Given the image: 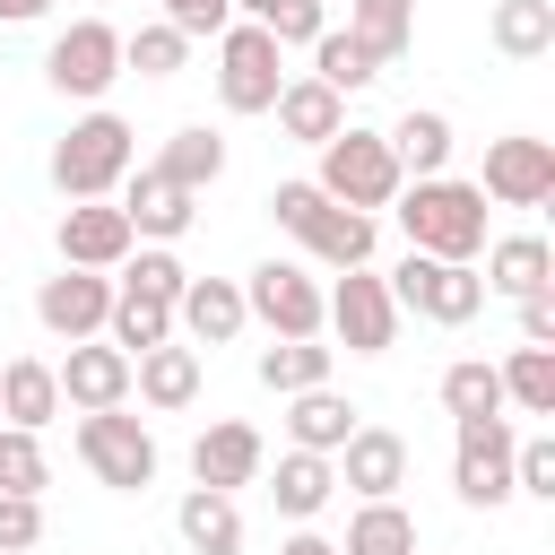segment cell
Masks as SVG:
<instances>
[{
  "mask_svg": "<svg viewBox=\"0 0 555 555\" xmlns=\"http://www.w3.org/2000/svg\"><path fill=\"white\" fill-rule=\"evenodd\" d=\"M104 338H113L121 356H147V347H165V338H173V304H156V295H130V286H113Z\"/></svg>",
  "mask_w": 555,
  "mask_h": 555,
  "instance_id": "obj_32",
  "label": "cell"
},
{
  "mask_svg": "<svg viewBox=\"0 0 555 555\" xmlns=\"http://www.w3.org/2000/svg\"><path fill=\"white\" fill-rule=\"evenodd\" d=\"M43 486H52L43 434H17V425H0V494H35V503H43Z\"/></svg>",
  "mask_w": 555,
  "mask_h": 555,
  "instance_id": "obj_39",
  "label": "cell"
},
{
  "mask_svg": "<svg viewBox=\"0 0 555 555\" xmlns=\"http://www.w3.org/2000/svg\"><path fill=\"white\" fill-rule=\"evenodd\" d=\"M269 9H278V0H234V17H251V26H269Z\"/></svg>",
  "mask_w": 555,
  "mask_h": 555,
  "instance_id": "obj_46",
  "label": "cell"
},
{
  "mask_svg": "<svg viewBox=\"0 0 555 555\" xmlns=\"http://www.w3.org/2000/svg\"><path fill=\"white\" fill-rule=\"evenodd\" d=\"M330 494H338V468H330L321 451H286V460L269 468V503H278L295 529H312V520L330 512Z\"/></svg>",
  "mask_w": 555,
  "mask_h": 555,
  "instance_id": "obj_25",
  "label": "cell"
},
{
  "mask_svg": "<svg viewBox=\"0 0 555 555\" xmlns=\"http://www.w3.org/2000/svg\"><path fill=\"white\" fill-rule=\"evenodd\" d=\"M52 382H61V408L95 416V408H121V399H130V356H121L113 338H78V347L52 364Z\"/></svg>",
  "mask_w": 555,
  "mask_h": 555,
  "instance_id": "obj_15",
  "label": "cell"
},
{
  "mask_svg": "<svg viewBox=\"0 0 555 555\" xmlns=\"http://www.w3.org/2000/svg\"><path fill=\"white\" fill-rule=\"evenodd\" d=\"M278 87H286V69H278L269 26L234 17V26L217 35V104H225V113H269V104H278Z\"/></svg>",
  "mask_w": 555,
  "mask_h": 555,
  "instance_id": "obj_9",
  "label": "cell"
},
{
  "mask_svg": "<svg viewBox=\"0 0 555 555\" xmlns=\"http://www.w3.org/2000/svg\"><path fill=\"white\" fill-rule=\"evenodd\" d=\"M78 460L95 468V486H113V494H139V486H156V468H165V451H156V434L139 425V416H121V408H95V416H78Z\"/></svg>",
  "mask_w": 555,
  "mask_h": 555,
  "instance_id": "obj_6",
  "label": "cell"
},
{
  "mask_svg": "<svg viewBox=\"0 0 555 555\" xmlns=\"http://www.w3.org/2000/svg\"><path fill=\"white\" fill-rule=\"evenodd\" d=\"M43 9H52V0H0V26H35Z\"/></svg>",
  "mask_w": 555,
  "mask_h": 555,
  "instance_id": "obj_45",
  "label": "cell"
},
{
  "mask_svg": "<svg viewBox=\"0 0 555 555\" xmlns=\"http://www.w3.org/2000/svg\"><path fill=\"white\" fill-rule=\"evenodd\" d=\"M43 78H52L61 95H78V104H104V87L121 78V26H113V17L61 26L52 52H43Z\"/></svg>",
  "mask_w": 555,
  "mask_h": 555,
  "instance_id": "obj_8",
  "label": "cell"
},
{
  "mask_svg": "<svg viewBox=\"0 0 555 555\" xmlns=\"http://www.w3.org/2000/svg\"><path fill=\"white\" fill-rule=\"evenodd\" d=\"M338 555H416V512L408 503H364L338 538Z\"/></svg>",
  "mask_w": 555,
  "mask_h": 555,
  "instance_id": "obj_35",
  "label": "cell"
},
{
  "mask_svg": "<svg viewBox=\"0 0 555 555\" xmlns=\"http://www.w3.org/2000/svg\"><path fill=\"white\" fill-rule=\"evenodd\" d=\"M330 364H338V347H321V338H269V347H260V390H278V399L321 390Z\"/></svg>",
  "mask_w": 555,
  "mask_h": 555,
  "instance_id": "obj_29",
  "label": "cell"
},
{
  "mask_svg": "<svg viewBox=\"0 0 555 555\" xmlns=\"http://www.w3.org/2000/svg\"><path fill=\"white\" fill-rule=\"evenodd\" d=\"M330 468H338L347 494H364V503H399V486H408V434H390V425H356V434L330 451Z\"/></svg>",
  "mask_w": 555,
  "mask_h": 555,
  "instance_id": "obj_13",
  "label": "cell"
},
{
  "mask_svg": "<svg viewBox=\"0 0 555 555\" xmlns=\"http://www.w3.org/2000/svg\"><path fill=\"white\" fill-rule=\"evenodd\" d=\"M278 555H338V538H321V529H295Z\"/></svg>",
  "mask_w": 555,
  "mask_h": 555,
  "instance_id": "obj_44",
  "label": "cell"
},
{
  "mask_svg": "<svg viewBox=\"0 0 555 555\" xmlns=\"http://www.w3.org/2000/svg\"><path fill=\"white\" fill-rule=\"evenodd\" d=\"M269 113H278V130H286L295 147H330V139L347 130V95H330L321 78H286Z\"/></svg>",
  "mask_w": 555,
  "mask_h": 555,
  "instance_id": "obj_21",
  "label": "cell"
},
{
  "mask_svg": "<svg viewBox=\"0 0 555 555\" xmlns=\"http://www.w3.org/2000/svg\"><path fill=\"white\" fill-rule=\"evenodd\" d=\"M494 373H503V408H520V416H555V347H512Z\"/></svg>",
  "mask_w": 555,
  "mask_h": 555,
  "instance_id": "obj_34",
  "label": "cell"
},
{
  "mask_svg": "<svg viewBox=\"0 0 555 555\" xmlns=\"http://www.w3.org/2000/svg\"><path fill=\"white\" fill-rule=\"evenodd\" d=\"M382 286H390L399 321L416 312V321H434V330H460V321L486 312V278H477V260H425V251H408Z\"/></svg>",
  "mask_w": 555,
  "mask_h": 555,
  "instance_id": "obj_4",
  "label": "cell"
},
{
  "mask_svg": "<svg viewBox=\"0 0 555 555\" xmlns=\"http://www.w3.org/2000/svg\"><path fill=\"white\" fill-rule=\"evenodd\" d=\"M304 78H321L330 95H356V87H373V78H382V61H373L347 26H321V43H312V69H304Z\"/></svg>",
  "mask_w": 555,
  "mask_h": 555,
  "instance_id": "obj_33",
  "label": "cell"
},
{
  "mask_svg": "<svg viewBox=\"0 0 555 555\" xmlns=\"http://www.w3.org/2000/svg\"><path fill=\"white\" fill-rule=\"evenodd\" d=\"M130 156H139V130L113 113V104H87L61 139H52V191L61 199H113L130 182Z\"/></svg>",
  "mask_w": 555,
  "mask_h": 555,
  "instance_id": "obj_2",
  "label": "cell"
},
{
  "mask_svg": "<svg viewBox=\"0 0 555 555\" xmlns=\"http://www.w3.org/2000/svg\"><path fill=\"white\" fill-rule=\"evenodd\" d=\"M477 260H486V269H477L486 295H512V304H520V295H546V286H555V251H546V234H494Z\"/></svg>",
  "mask_w": 555,
  "mask_h": 555,
  "instance_id": "obj_20",
  "label": "cell"
},
{
  "mask_svg": "<svg viewBox=\"0 0 555 555\" xmlns=\"http://www.w3.org/2000/svg\"><path fill=\"white\" fill-rule=\"evenodd\" d=\"M512 416H460L451 425V494L468 512H503L512 503Z\"/></svg>",
  "mask_w": 555,
  "mask_h": 555,
  "instance_id": "obj_7",
  "label": "cell"
},
{
  "mask_svg": "<svg viewBox=\"0 0 555 555\" xmlns=\"http://www.w3.org/2000/svg\"><path fill=\"white\" fill-rule=\"evenodd\" d=\"M156 173H165V182H182V191L199 199V191H208V182L225 173V139H217L208 121H182V130H173V139L156 147Z\"/></svg>",
  "mask_w": 555,
  "mask_h": 555,
  "instance_id": "obj_28",
  "label": "cell"
},
{
  "mask_svg": "<svg viewBox=\"0 0 555 555\" xmlns=\"http://www.w3.org/2000/svg\"><path fill=\"white\" fill-rule=\"evenodd\" d=\"M113 286H130V295H156V304H182V286H191V269L165 251V243H139L130 260H121V278Z\"/></svg>",
  "mask_w": 555,
  "mask_h": 555,
  "instance_id": "obj_38",
  "label": "cell"
},
{
  "mask_svg": "<svg viewBox=\"0 0 555 555\" xmlns=\"http://www.w3.org/2000/svg\"><path fill=\"white\" fill-rule=\"evenodd\" d=\"M243 321H251V312H243V286H234V278H191L182 304H173V330H182L191 347H234Z\"/></svg>",
  "mask_w": 555,
  "mask_h": 555,
  "instance_id": "obj_19",
  "label": "cell"
},
{
  "mask_svg": "<svg viewBox=\"0 0 555 555\" xmlns=\"http://www.w3.org/2000/svg\"><path fill=\"white\" fill-rule=\"evenodd\" d=\"M321 330H338L347 356H390V347H399V304H390L382 269H338V286H330V321H321Z\"/></svg>",
  "mask_w": 555,
  "mask_h": 555,
  "instance_id": "obj_10",
  "label": "cell"
},
{
  "mask_svg": "<svg viewBox=\"0 0 555 555\" xmlns=\"http://www.w3.org/2000/svg\"><path fill=\"white\" fill-rule=\"evenodd\" d=\"M347 35L390 69V61H408V43H416V0H347Z\"/></svg>",
  "mask_w": 555,
  "mask_h": 555,
  "instance_id": "obj_31",
  "label": "cell"
},
{
  "mask_svg": "<svg viewBox=\"0 0 555 555\" xmlns=\"http://www.w3.org/2000/svg\"><path fill=\"white\" fill-rule=\"evenodd\" d=\"M260 468H269V442H260V425H243V416H217V425L191 442V477H199L208 494L260 486Z\"/></svg>",
  "mask_w": 555,
  "mask_h": 555,
  "instance_id": "obj_16",
  "label": "cell"
},
{
  "mask_svg": "<svg viewBox=\"0 0 555 555\" xmlns=\"http://www.w3.org/2000/svg\"><path fill=\"white\" fill-rule=\"evenodd\" d=\"M486 35H494L503 61H546L555 52V0H494Z\"/></svg>",
  "mask_w": 555,
  "mask_h": 555,
  "instance_id": "obj_30",
  "label": "cell"
},
{
  "mask_svg": "<svg viewBox=\"0 0 555 555\" xmlns=\"http://www.w3.org/2000/svg\"><path fill=\"white\" fill-rule=\"evenodd\" d=\"M295 243L321 260V269H373V243H382V217H356V208H338V199H321L304 225H295Z\"/></svg>",
  "mask_w": 555,
  "mask_h": 555,
  "instance_id": "obj_18",
  "label": "cell"
},
{
  "mask_svg": "<svg viewBox=\"0 0 555 555\" xmlns=\"http://www.w3.org/2000/svg\"><path fill=\"white\" fill-rule=\"evenodd\" d=\"M243 312L269 330V338H321L330 321V286L304 269V260H260L243 278Z\"/></svg>",
  "mask_w": 555,
  "mask_h": 555,
  "instance_id": "obj_5",
  "label": "cell"
},
{
  "mask_svg": "<svg viewBox=\"0 0 555 555\" xmlns=\"http://www.w3.org/2000/svg\"><path fill=\"white\" fill-rule=\"evenodd\" d=\"M173 538H182L191 555H243V503L191 486V494L173 503Z\"/></svg>",
  "mask_w": 555,
  "mask_h": 555,
  "instance_id": "obj_26",
  "label": "cell"
},
{
  "mask_svg": "<svg viewBox=\"0 0 555 555\" xmlns=\"http://www.w3.org/2000/svg\"><path fill=\"white\" fill-rule=\"evenodd\" d=\"M520 347H555V286L520 295Z\"/></svg>",
  "mask_w": 555,
  "mask_h": 555,
  "instance_id": "obj_43",
  "label": "cell"
},
{
  "mask_svg": "<svg viewBox=\"0 0 555 555\" xmlns=\"http://www.w3.org/2000/svg\"><path fill=\"white\" fill-rule=\"evenodd\" d=\"M156 9H165V26H173L182 43H199V35L217 43V35L234 26V0H156Z\"/></svg>",
  "mask_w": 555,
  "mask_h": 555,
  "instance_id": "obj_41",
  "label": "cell"
},
{
  "mask_svg": "<svg viewBox=\"0 0 555 555\" xmlns=\"http://www.w3.org/2000/svg\"><path fill=\"white\" fill-rule=\"evenodd\" d=\"M130 390L147 399V408H191L199 399V347H182V338H165V347H147V356H130Z\"/></svg>",
  "mask_w": 555,
  "mask_h": 555,
  "instance_id": "obj_23",
  "label": "cell"
},
{
  "mask_svg": "<svg viewBox=\"0 0 555 555\" xmlns=\"http://www.w3.org/2000/svg\"><path fill=\"white\" fill-rule=\"evenodd\" d=\"M442 408H451V425H460V416H503V373H494L486 356L442 364Z\"/></svg>",
  "mask_w": 555,
  "mask_h": 555,
  "instance_id": "obj_36",
  "label": "cell"
},
{
  "mask_svg": "<svg viewBox=\"0 0 555 555\" xmlns=\"http://www.w3.org/2000/svg\"><path fill=\"white\" fill-rule=\"evenodd\" d=\"M182 61H191V43H182L165 17H147V26H130V35H121V69H139V78H173Z\"/></svg>",
  "mask_w": 555,
  "mask_h": 555,
  "instance_id": "obj_37",
  "label": "cell"
},
{
  "mask_svg": "<svg viewBox=\"0 0 555 555\" xmlns=\"http://www.w3.org/2000/svg\"><path fill=\"white\" fill-rule=\"evenodd\" d=\"M121 217H130V234H139V243H165V251H173V243L191 234L199 199H191L182 182H165L156 165H139V173L121 182Z\"/></svg>",
  "mask_w": 555,
  "mask_h": 555,
  "instance_id": "obj_17",
  "label": "cell"
},
{
  "mask_svg": "<svg viewBox=\"0 0 555 555\" xmlns=\"http://www.w3.org/2000/svg\"><path fill=\"white\" fill-rule=\"evenodd\" d=\"M130 251H139V234H130L121 199H69V208H61V269H95V278H113Z\"/></svg>",
  "mask_w": 555,
  "mask_h": 555,
  "instance_id": "obj_12",
  "label": "cell"
},
{
  "mask_svg": "<svg viewBox=\"0 0 555 555\" xmlns=\"http://www.w3.org/2000/svg\"><path fill=\"white\" fill-rule=\"evenodd\" d=\"M347 434H356V408H347V399H338L330 382H321V390H295V399H286V442H295V451H321V460H330V451H338Z\"/></svg>",
  "mask_w": 555,
  "mask_h": 555,
  "instance_id": "obj_27",
  "label": "cell"
},
{
  "mask_svg": "<svg viewBox=\"0 0 555 555\" xmlns=\"http://www.w3.org/2000/svg\"><path fill=\"white\" fill-rule=\"evenodd\" d=\"M512 494H538V503H555V442H546V434L512 442Z\"/></svg>",
  "mask_w": 555,
  "mask_h": 555,
  "instance_id": "obj_40",
  "label": "cell"
},
{
  "mask_svg": "<svg viewBox=\"0 0 555 555\" xmlns=\"http://www.w3.org/2000/svg\"><path fill=\"white\" fill-rule=\"evenodd\" d=\"M52 416H61V382H52V364H43V356H9V364H0V425L43 434Z\"/></svg>",
  "mask_w": 555,
  "mask_h": 555,
  "instance_id": "obj_24",
  "label": "cell"
},
{
  "mask_svg": "<svg viewBox=\"0 0 555 555\" xmlns=\"http://www.w3.org/2000/svg\"><path fill=\"white\" fill-rule=\"evenodd\" d=\"M104 312H113V278H95V269H61V278H43L35 286V321L52 330V338H104Z\"/></svg>",
  "mask_w": 555,
  "mask_h": 555,
  "instance_id": "obj_14",
  "label": "cell"
},
{
  "mask_svg": "<svg viewBox=\"0 0 555 555\" xmlns=\"http://www.w3.org/2000/svg\"><path fill=\"white\" fill-rule=\"evenodd\" d=\"M399 234L408 251L425 260H477L486 251V191L460 182V173H425V182H399Z\"/></svg>",
  "mask_w": 555,
  "mask_h": 555,
  "instance_id": "obj_1",
  "label": "cell"
},
{
  "mask_svg": "<svg viewBox=\"0 0 555 555\" xmlns=\"http://www.w3.org/2000/svg\"><path fill=\"white\" fill-rule=\"evenodd\" d=\"M477 191H486L494 208H546V199H555V139H529V130L486 139V173H477Z\"/></svg>",
  "mask_w": 555,
  "mask_h": 555,
  "instance_id": "obj_11",
  "label": "cell"
},
{
  "mask_svg": "<svg viewBox=\"0 0 555 555\" xmlns=\"http://www.w3.org/2000/svg\"><path fill=\"white\" fill-rule=\"evenodd\" d=\"M399 182H408V173H399L390 139H382V130H356V121L321 147V173H312V191L338 199V208H356V217H382V208L399 199Z\"/></svg>",
  "mask_w": 555,
  "mask_h": 555,
  "instance_id": "obj_3",
  "label": "cell"
},
{
  "mask_svg": "<svg viewBox=\"0 0 555 555\" xmlns=\"http://www.w3.org/2000/svg\"><path fill=\"white\" fill-rule=\"evenodd\" d=\"M382 139H390V156H399V173H408V182L451 173V147H460V139H451V113H434V104H408Z\"/></svg>",
  "mask_w": 555,
  "mask_h": 555,
  "instance_id": "obj_22",
  "label": "cell"
},
{
  "mask_svg": "<svg viewBox=\"0 0 555 555\" xmlns=\"http://www.w3.org/2000/svg\"><path fill=\"white\" fill-rule=\"evenodd\" d=\"M43 546V503L35 494H0V555H26Z\"/></svg>",
  "mask_w": 555,
  "mask_h": 555,
  "instance_id": "obj_42",
  "label": "cell"
}]
</instances>
